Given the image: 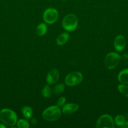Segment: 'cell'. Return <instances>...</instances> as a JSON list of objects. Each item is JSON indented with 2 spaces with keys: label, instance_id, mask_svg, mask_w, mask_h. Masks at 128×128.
<instances>
[{
  "label": "cell",
  "instance_id": "1",
  "mask_svg": "<svg viewBox=\"0 0 128 128\" xmlns=\"http://www.w3.org/2000/svg\"><path fill=\"white\" fill-rule=\"evenodd\" d=\"M0 121L6 126L13 127L16 124L18 121L17 115L10 109H3L0 111Z\"/></svg>",
  "mask_w": 128,
  "mask_h": 128
},
{
  "label": "cell",
  "instance_id": "2",
  "mask_svg": "<svg viewBox=\"0 0 128 128\" xmlns=\"http://www.w3.org/2000/svg\"><path fill=\"white\" fill-rule=\"evenodd\" d=\"M61 115L60 107L51 106L45 109L42 112V118L47 121H55L58 120Z\"/></svg>",
  "mask_w": 128,
  "mask_h": 128
},
{
  "label": "cell",
  "instance_id": "3",
  "mask_svg": "<svg viewBox=\"0 0 128 128\" xmlns=\"http://www.w3.org/2000/svg\"><path fill=\"white\" fill-rule=\"evenodd\" d=\"M78 18L74 14H69L63 18L61 22L63 28L67 31L72 32L76 30L78 26Z\"/></svg>",
  "mask_w": 128,
  "mask_h": 128
},
{
  "label": "cell",
  "instance_id": "4",
  "mask_svg": "<svg viewBox=\"0 0 128 128\" xmlns=\"http://www.w3.org/2000/svg\"><path fill=\"white\" fill-rule=\"evenodd\" d=\"M120 61V56L118 53L114 52H109L105 56L104 65L108 70H113L118 66Z\"/></svg>",
  "mask_w": 128,
  "mask_h": 128
},
{
  "label": "cell",
  "instance_id": "5",
  "mask_svg": "<svg viewBox=\"0 0 128 128\" xmlns=\"http://www.w3.org/2000/svg\"><path fill=\"white\" fill-rule=\"evenodd\" d=\"M83 80V76L79 71H74L67 75L65 82L69 86H75L80 84Z\"/></svg>",
  "mask_w": 128,
  "mask_h": 128
},
{
  "label": "cell",
  "instance_id": "6",
  "mask_svg": "<svg viewBox=\"0 0 128 128\" xmlns=\"http://www.w3.org/2000/svg\"><path fill=\"white\" fill-rule=\"evenodd\" d=\"M58 16L59 14L57 10L53 8H48L44 11L43 19L46 23L53 24L56 22Z\"/></svg>",
  "mask_w": 128,
  "mask_h": 128
},
{
  "label": "cell",
  "instance_id": "7",
  "mask_svg": "<svg viewBox=\"0 0 128 128\" xmlns=\"http://www.w3.org/2000/svg\"><path fill=\"white\" fill-rule=\"evenodd\" d=\"M96 127L98 128H114V121L110 115L104 114L98 119Z\"/></svg>",
  "mask_w": 128,
  "mask_h": 128
},
{
  "label": "cell",
  "instance_id": "8",
  "mask_svg": "<svg viewBox=\"0 0 128 128\" xmlns=\"http://www.w3.org/2000/svg\"><path fill=\"white\" fill-rule=\"evenodd\" d=\"M60 74L57 69L53 68L50 70L46 76V82L48 84H53L59 80Z\"/></svg>",
  "mask_w": 128,
  "mask_h": 128
},
{
  "label": "cell",
  "instance_id": "9",
  "mask_svg": "<svg viewBox=\"0 0 128 128\" xmlns=\"http://www.w3.org/2000/svg\"><path fill=\"white\" fill-rule=\"evenodd\" d=\"M126 45V41L125 38L122 35H118L116 36L114 41V46L115 50L119 52H121L124 50Z\"/></svg>",
  "mask_w": 128,
  "mask_h": 128
},
{
  "label": "cell",
  "instance_id": "10",
  "mask_svg": "<svg viewBox=\"0 0 128 128\" xmlns=\"http://www.w3.org/2000/svg\"><path fill=\"white\" fill-rule=\"evenodd\" d=\"M79 108V106L76 103H68L62 106L61 112L65 114H72L76 112Z\"/></svg>",
  "mask_w": 128,
  "mask_h": 128
},
{
  "label": "cell",
  "instance_id": "11",
  "mask_svg": "<svg viewBox=\"0 0 128 128\" xmlns=\"http://www.w3.org/2000/svg\"><path fill=\"white\" fill-rule=\"evenodd\" d=\"M118 81L123 84H128V68L122 70L118 74Z\"/></svg>",
  "mask_w": 128,
  "mask_h": 128
},
{
  "label": "cell",
  "instance_id": "12",
  "mask_svg": "<svg viewBox=\"0 0 128 128\" xmlns=\"http://www.w3.org/2000/svg\"><path fill=\"white\" fill-rule=\"evenodd\" d=\"M69 37H70V36H69V33H67V32H62L56 38V44L59 46L64 45L68 41Z\"/></svg>",
  "mask_w": 128,
  "mask_h": 128
},
{
  "label": "cell",
  "instance_id": "13",
  "mask_svg": "<svg viewBox=\"0 0 128 128\" xmlns=\"http://www.w3.org/2000/svg\"><path fill=\"white\" fill-rule=\"evenodd\" d=\"M21 112H22V114L24 118L27 120H30L32 118L33 114V110L32 108L30 106H26L22 108Z\"/></svg>",
  "mask_w": 128,
  "mask_h": 128
},
{
  "label": "cell",
  "instance_id": "14",
  "mask_svg": "<svg viewBox=\"0 0 128 128\" xmlns=\"http://www.w3.org/2000/svg\"><path fill=\"white\" fill-rule=\"evenodd\" d=\"M47 31V26L45 23H40L37 26L36 28V32L37 35L42 36L46 33Z\"/></svg>",
  "mask_w": 128,
  "mask_h": 128
},
{
  "label": "cell",
  "instance_id": "15",
  "mask_svg": "<svg viewBox=\"0 0 128 128\" xmlns=\"http://www.w3.org/2000/svg\"><path fill=\"white\" fill-rule=\"evenodd\" d=\"M41 94H42V96L44 98H47L50 97L51 96V94H52V91H51V88L50 87L49 85H46L45 86V87L43 88L42 91H41Z\"/></svg>",
  "mask_w": 128,
  "mask_h": 128
},
{
  "label": "cell",
  "instance_id": "16",
  "mask_svg": "<svg viewBox=\"0 0 128 128\" xmlns=\"http://www.w3.org/2000/svg\"><path fill=\"white\" fill-rule=\"evenodd\" d=\"M65 90V85L63 84H56L54 88L53 92L55 95H59L62 93Z\"/></svg>",
  "mask_w": 128,
  "mask_h": 128
},
{
  "label": "cell",
  "instance_id": "17",
  "mask_svg": "<svg viewBox=\"0 0 128 128\" xmlns=\"http://www.w3.org/2000/svg\"><path fill=\"white\" fill-rule=\"evenodd\" d=\"M117 90L122 94L125 96V97L128 98V86L125 84H119L117 86Z\"/></svg>",
  "mask_w": 128,
  "mask_h": 128
},
{
  "label": "cell",
  "instance_id": "18",
  "mask_svg": "<svg viewBox=\"0 0 128 128\" xmlns=\"http://www.w3.org/2000/svg\"><path fill=\"white\" fill-rule=\"evenodd\" d=\"M16 126L18 128H28L30 127L29 122L26 120L21 119L19 120L16 122Z\"/></svg>",
  "mask_w": 128,
  "mask_h": 128
},
{
  "label": "cell",
  "instance_id": "19",
  "mask_svg": "<svg viewBox=\"0 0 128 128\" xmlns=\"http://www.w3.org/2000/svg\"><path fill=\"white\" fill-rule=\"evenodd\" d=\"M125 118L122 115H118L115 118V120H114V122L118 126H122L123 124L125 122Z\"/></svg>",
  "mask_w": 128,
  "mask_h": 128
},
{
  "label": "cell",
  "instance_id": "20",
  "mask_svg": "<svg viewBox=\"0 0 128 128\" xmlns=\"http://www.w3.org/2000/svg\"><path fill=\"white\" fill-rule=\"evenodd\" d=\"M65 102H66V99L65 97L62 96V97H60V98L58 100L57 102H56V105H57L58 107H62L64 104H65Z\"/></svg>",
  "mask_w": 128,
  "mask_h": 128
},
{
  "label": "cell",
  "instance_id": "21",
  "mask_svg": "<svg viewBox=\"0 0 128 128\" xmlns=\"http://www.w3.org/2000/svg\"><path fill=\"white\" fill-rule=\"evenodd\" d=\"M31 123L33 125L36 124L37 123V121H36V120L35 118H33L32 120H31Z\"/></svg>",
  "mask_w": 128,
  "mask_h": 128
},
{
  "label": "cell",
  "instance_id": "22",
  "mask_svg": "<svg viewBox=\"0 0 128 128\" xmlns=\"http://www.w3.org/2000/svg\"><path fill=\"white\" fill-rule=\"evenodd\" d=\"M121 127L123 128H128V122H125H125L123 124V125Z\"/></svg>",
  "mask_w": 128,
  "mask_h": 128
},
{
  "label": "cell",
  "instance_id": "23",
  "mask_svg": "<svg viewBox=\"0 0 128 128\" xmlns=\"http://www.w3.org/2000/svg\"><path fill=\"white\" fill-rule=\"evenodd\" d=\"M6 126L4 124H0V128H6Z\"/></svg>",
  "mask_w": 128,
  "mask_h": 128
},
{
  "label": "cell",
  "instance_id": "24",
  "mask_svg": "<svg viewBox=\"0 0 128 128\" xmlns=\"http://www.w3.org/2000/svg\"><path fill=\"white\" fill-rule=\"evenodd\" d=\"M61 1H67V0H61Z\"/></svg>",
  "mask_w": 128,
  "mask_h": 128
}]
</instances>
